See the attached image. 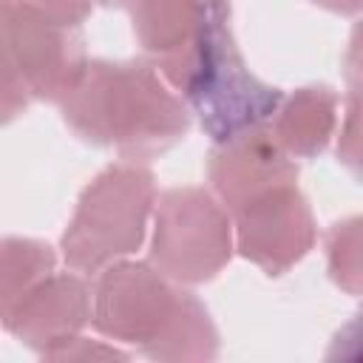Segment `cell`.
Listing matches in <instances>:
<instances>
[{"label":"cell","instance_id":"6da1fadb","mask_svg":"<svg viewBox=\"0 0 363 363\" xmlns=\"http://www.w3.org/2000/svg\"><path fill=\"white\" fill-rule=\"evenodd\" d=\"M62 122L88 145L147 162L190 130V111L150 60H88L77 85L57 102Z\"/></svg>","mask_w":363,"mask_h":363},{"label":"cell","instance_id":"5b68a950","mask_svg":"<svg viewBox=\"0 0 363 363\" xmlns=\"http://www.w3.org/2000/svg\"><path fill=\"white\" fill-rule=\"evenodd\" d=\"M179 301L182 289L150 261L119 258L102 267L91 284V323L111 343L147 354L173 320Z\"/></svg>","mask_w":363,"mask_h":363},{"label":"cell","instance_id":"2e32d148","mask_svg":"<svg viewBox=\"0 0 363 363\" xmlns=\"http://www.w3.org/2000/svg\"><path fill=\"white\" fill-rule=\"evenodd\" d=\"M48 357L51 360H125L130 354L122 352L116 343H105V340H96V337L77 335L65 346L54 349Z\"/></svg>","mask_w":363,"mask_h":363},{"label":"cell","instance_id":"277c9868","mask_svg":"<svg viewBox=\"0 0 363 363\" xmlns=\"http://www.w3.org/2000/svg\"><path fill=\"white\" fill-rule=\"evenodd\" d=\"M233 221L204 187H170L153 204L150 264L173 284L213 281L233 258Z\"/></svg>","mask_w":363,"mask_h":363},{"label":"cell","instance_id":"4fadbf2b","mask_svg":"<svg viewBox=\"0 0 363 363\" xmlns=\"http://www.w3.org/2000/svg\"><path fill=\"white\" fill-rule=\"evenodd\" d=\"M57 269V250L40 238H0V320L14 303Z\"/></svg>","mask_w":363,"mask_h":363},{"label":"cell","instance_id":"ac0fdd59","mask_svg":"<svg viewBox=\"0 0 363 363\" xmlns=\"http://www.w3.org/2000/svg\"><path fill=\"white\" fill-rule=\"evenodd\" d=\"M20 3H26L65 26H79L94 11V0H20Z\"/></svg>","mask_w":363,"mask_h":363},{"label":"cell","instance_id":"52a82bcc","mask_svg":"<svg viewBox=\"0 0 363 363\" xmlns=\"http://www.w3.org/2000/svg\"><path fill=\"white\" fill-rule=\"evenodd\" d=\"M11 37L31 102H60L88 65L79 26H65L11 0Z\"/></svg>","mask_w":363,"mask_h":363},{"label":"cell","instance_id":"7c38bea8","mask_svg":"<svg viewBox=\"0 0 363 363\" xmlns=\"http://www.w3.org/2000/svg\"><path fill=\"white\" fill-rule=\"evenodd\" d=\"M216 354H218V329L207 306L193 292L182 289V301L173 320L167 323L162 337L147 349L145 357L199 363V360H213Z\"/></svg>","mask_w":363,"mask_h":363},{"label":"cell","instance_id":"ffe728a7","mask_svg":"<svg viewBox=\"0 0 363 363\" xmlns=\"http://www.w3.org/2000/svg\"><path fill=\"white\" fill-rule=\"evenodd\" d=\"M94 3H99V6H128V0H94Z\"/></svg>","mask_w":363,"mask_h":363},{"label":"cell","instance_id":"3957f363","mask_svg":"<svg viewBox=\"0 0 363 363\" xmlns=\"http://www.w3.org/2000/svg\"><path fill=\"white\" fill-rule=\"evenodd\" d=\"M156 204V179L142 162H119L96 173L77 199L60 238V252L74 272L96 275L102 267L133 255Z\"/></svg>","mask_w":363,"mask_h":363},{"label":"cell","instance_id":"e0dca14e","mask_svg":"<svg viewBox=\"0 0 363 363\" xmlns=\"http://www.w3.org/2000/svg\"><path fill=\"white\" fill-rule=\"evenodd\" d=\"M357 91L352 88L349 94V105H346V119L340 122V136H337V156L343 164L352 167V173H357L360 167V139H357Z\"/></svg>","mask_w":363,"mask_h":363},{"label":"cell","instance_id":"9a60e30c","mask_svg":"<svg viewBox=\"0 0 363 363\" xmlns=\"http://www.w3.org/2000/svg\"><path fill=\"white\" fill-rule=\"evenodd\" d=\"M326 264L329 278L349 295H360V218H343L326 233Z\"/></svg>","mask_w":363,"mask_h":363},{"label":"cell","instance_id":"ba28073f","mask_svg":"<svg viewBox=\"0 0 363 363\" xmlns=\"http://www.w3.org/2000/svg\"><path fill=\"white\" fill-rule=\"evenodd\" d=\"M91 323V284L82 272H51L31 286L3 326L28 349L48 357Z\"/></svg>","mask_w":363,"mask_h":363},{"label":"cell","instance_id":"8992f818","mask_svg":"<svg viewBox=\"0 0 363 363\" xmlns=\"http://www.w3.org/2000/svg\"><path fill=\"white\" fill-rule=\"evenodd\" d=\"M230 221L238 255L267 275L292 269L318 238L309 201L298 190V182H281L247 199L230 210Z\"/></svg>","mask_w":363,"mask_h":363},{"label":"cell","instance_id":"9c48e42d","mask_svg":"<svg viewBox=\"0 0 363 363\" xmlns=\"http://www.w3.org/2000/svg\"><path fill=\"white\" fill-rule=\"evenodd\" d=\"M207 179L213 184V196L230 213L281 182H298V167L267 130H255L213 145L207 156Z\"/></svg>","mask_w":363,"mask_h":363},{"label":"cell","instance_id":"5bb4252c","mask_svg":"<svg viewBox=\"0 0 363 363\" xmlns=\"http://www.w3.org/2000/svg\"><path fill=\"white\" fill-rule=\"evenodd\" d=\"M31 105L23 82L14 37H11V0H0V125L14 122Z\"/></svg>","mask_w":363,"mask_h":363},{"label":"cell","instance_id":"7a4b0ae2","mask_svg":"<svg viewBox=\"0 0 363 363\" xmlns=\"http://www.w3.org/2000/svg\"><path fill=\"white\" fill-rule=\"evenodd\" d=\"M156 71L182 96L213 145L267 130L284 96L281 88L247 68L233 34L230 0H207L190 40L173 57L156 62Z\"/></svg>","mask_w":363,"mask_h":363},{"label":"cell","instance_id":"d6986e66","mask_svg":"<svg viewBox=\"0 0 363 363\" xmlns=\"http://www.w3.org/2000/svg\"><path fill=\"white\" fill-rule=\"evenodd\" d=\"M326 11H335V14H346V17H354L363 6V0H309Z\"/></svg>","mask_w":363,"mask_h":363},{"label":"cell","instance_id":"30bf717a","mask_svg":"<svg viewBox=\"0 0 363 363\" xmlns=\"http://www.w3.org/2000/svg\"><path fill=\"white\" fill-rule=\"evenodd\" d=\"M340 111L337 91L329 85H303L281 96L267 133L289 159H315L329 147Z\"/></svg>","mask_w":363,"mask_h":363},{"label":"cell","instance_id":"8fae6325","mask_svg":"<svg viewBox=\"0 0 363 363\" xmlns=\"http://www.w3.org/2000/svg\"><path fill=\"white\" fill-rule=\"evenodd\" d=\"M207 0H128L136 43L156 65L173 57L196 31Z\"/></svg>","mask_w":363,"mask_h":363}]
</instances>
